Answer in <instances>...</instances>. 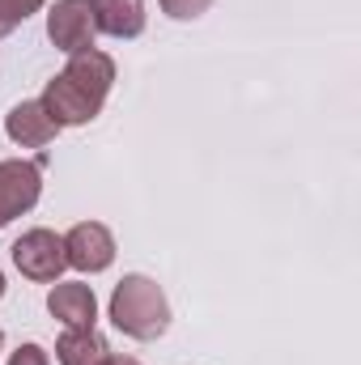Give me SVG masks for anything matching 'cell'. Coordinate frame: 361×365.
Masks as SVG:
<instances>
[{
  "instance_id": "1",
  "label": "cell",
  "mask_w": 361,
  "mask_h": 365,
  "mask_svg": "<svg viewBox=\"0 0 361 365\" xmlns=\"http://www.w3.org/2000/svg\"><path fill=\"white\" fill-rule=\"evenodd\" d=\"M111 323L132 340H158L171 327V302L162 284L145 272H128L111 293Z\"/></svg>"
},
{
  "instance_id": "2",
  "label": "cell",
  "mask_w": 361,
  "mask_h": 365,
  "mask_svg": "<svg viewBox=\"0 0 361 365\" xmlns=\"http://www.w3.org/2000/svg\"><path fill=\"white\" fill-rule=\"evenodd\" d=\"M9 251H13V268L34 284H56L68 268L64 238L56 230H26Z\"/></svg>"
},
{
  "instance_id": "3",
  "label": "cell",
  "mask_w": 361,
  "mask_h": 365,
  "mask_svg": "<svg viewBox=\"0 0 361 365\" xmlns=\"http://www.w3.org/2000/svg\"><path fill=\"white\" fill-rule=\"evenodd\" d=\"M43 110L51 115V123L56 128H86V123H93L98 115H102V98H93L90 90H81L68 73H56L47 86H43Z\"/></svg>"
},
{
  "instance_id": "4",
  "label": "cell",
  "mask_w": 361,
  "mask_h": 365,
  "mask_svg": "<svg viewBox=\"0 0 361 365\" xmlns=\"http://www.w3.org/2000/svg\"><path fill=\"white\" fill-rule=\"evenodd\" d=\"M39 200H43V170H39V162H26V158L0 162V230L9 221L26 217Z\"/></svg>"
},
{
  "instance_id": "5",
  "label": "cell",
  "mask_w": 361,
  "mask_h": 365,
  "mask_svg": "<svg viewBox=\"0 0 361 365\" xmlns=\"http://www.w3.org/2000/svg\"><path fill=\"white\" fill-rule=\"evenodd\" d=\"M98 21H93V0H56L47 9V38L56 43V51L73 56L93 47Z\"/></svg>"
},
{
  "instance_id": "6",
  "label": "cell",
  "mask_w": 361,
  "mask_h": 365,
  "mask_svg": "<svg viewBox=\"0 0 361 365\" xmlns=\"http://www.w3.org/2000/svg\"><path fill=\"white\" fill-rule=\"evenodd\" d=\"M64 255H68V268L77 272H106L115 264V234L102 221H77L64 234Z\"/></svg>"
},
{
  "instance_id": "7",
  "label": "cell",
  "mask_w": 361,
  "mask_h": 365,
  "mask_svg": "<svg viewBox=\"0 0 361 365\" xmlns=\"http://www.w3.org/2000/svg\"><path fill=\"white\" fill-rule=\"evenodd\" d=\"M4 136L13 145H21V149H43V145H51L60 136V128L51 123V115L43 110L39 98H26L4 115Z\"/></svg>"
},
{
  "instance_id": "8",
  "label": "cell",
  "mask_w": 361,
  "mask_h": 365,
  "mask_svg": "<svg viewBox=\"0 0 361 365\" xmlns=\"http://www.w3.org/2000/svg\"><path fill=\"white\" fill-rule=\"evenodd\" d=\"M47 310L64 327H93L98 323V297L81 280H56L51 293H47Z\"/></svg>"
},
{
  "instance_id": "9",
  "label": "cell",
  "mask_w": 361,
  "mask_h": 365,
  "mask_svg": "<svg viewBox=\"0 0 361 365\" xmlns=\"http://www.w3.org/2000/svg\"><path fill=\"white\" fill-rule=\"evenodd\" d=\"M64 73H68L81 90H90L93 98H102V102H106L111 86H115V60H111L106 51H98V47L73 51V56H68V64H64Z\"/></svg>"
},
{
  "instance_id": "10",
  "label": "cell",
  "mask_w": 361,
  "mask_h": 365,
  "mask_svg": "<svg viewBox=\"0 0 361 365\" xmlns=\"http://www.w3.org/2000/svg\"><path fill=\"white\" fill-rule=\"evenodd\" d=\"M93 21L111 38H136L145 30V0H93Z\"/></svg>"
},
{
  "instance_id": "11",
  "label": "cell",
  "mask_w": 361,
  "mask_h": 365,
  "mask_svg": "<svg viewBox=\"0 0 361 365\" xmlns=\"http://www.w3.org/2000/svg\"><path fill=\"white\" fill-rule=\"evenodd\" d=\"M106 353L111 349L93 327H64V336L56 340V361L60 365H98Z\"/></svg>"
},
{
  "instance_id": "12",
  "label": "cell",
  "mask_w": 361,
  "mask_h": 365,
  "mask_svg": "<svg viewBox=\"0 0 361 365\" xmlns=\"http://www.w3.org/2000/svg\"><path fill=\"white\" fill-rule=\"evenodd\" d=\"M43 4H47V0H0V38L13 34L26 17H34Z\"/></svg>"
},
{
  "instance_id": "13",
  "label": "cell",
  "mask_w": 361,
  "mask_h": 365,
  "mask_svg": "<svg viewBox=\"0 0 361 365\" xmlns=\"http://www.w3.org/2000/svg\"><path fill=\"white\" fill-rule=\"evenodd\" d=\"M208 4L213 0H162V13L175 17V21H195V17L208 13Z\"/></svg>"
},
{
  "instance_id": "14",
  "label": "cell",
  "mask_w": 361,
  "mask_h": 365,
  "mask_svg": "<svg viewBox=\"0 0 361 365\" xmlns=\"http://www.w3.org/2000/svg\"><path fill=\"white\" fill-rule=\"evenodd\" d=\"M9 365H51V357H47L43 344H17L9 353Z\"/></svg>"
},
{
  "instance_id": "15",
  "label": "cell",
  "mask_w": 361,
  "mask_h": 365,
  "mask_svg": "<svg viewBox=\"0 0 361 365\" xmlns=\"http://www.w3.org/2000/svg\"><path fill=\"white\" fill-rule=\"evenodd\" d=\"M98 365H141V361H136V357H119V353H106V357H102Z\"/></svg>"
},
{
  "instance_id": "16",
  "label": "cell",
  "mask_w": 361,
  "mask_h": 365,
  "mask_svg": "<svg viewBox=\"0 0 361 365\" xmlns=\"http://www.w3.org/2000/svg\"><path fill=\"white\" fill-rule=\"evenodd\" d=\"M0 297H4V272H0Z\"/></svg>"
},
{
  "instance_id": "17",
  "label": "cell",
  "mask_w": 361,
  "mask_h": 365,
  "mask_svg": "<svg viewBox=\"0 0 361 365\" xmlns=\"http://www.w3.org/2000/svg\"><path fill=\"white\" fill-rule=\"evenodd\" d=\"M0 349H4V331H0Z\"/></svg>"
}]
</instances>
